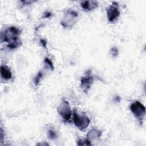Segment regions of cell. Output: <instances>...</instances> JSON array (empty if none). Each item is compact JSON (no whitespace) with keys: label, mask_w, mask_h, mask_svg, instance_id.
I'll return each instance as SVG.
<instances>
[{"label":"cell","mask_w":146,"mask_h":146,"mask_svg":"<svg viewBox=\"0 0 146 146\" xmlns=\"http://www.w3.org/2000/svg\"><path fill=\"white\" fill-rule=\"evenodd\" d=\"M51 15V13L50 12H46L43 16V18H48Z\"/></svg>","instance_id":"obj_17"},{"label":"cell","mask_w":146,"mask_h":146,"mask_svg":"<svg viewBox=\"0 0 146 146\" xmlns=\"http://www.w3.org/2000/svg\"><path fill=\"white\" fill-rule=\"evenodd\" d=\"M111 54L113 56L115 57L118 55V50L116 47H113L111 48Z\"/></svg>","instance_id":"obj_15"},{"label":"cell","mask_w":146,"mask_h":146,"mask_svg":"<svg viewBox=\"0 0 146 146\" xmlns=\"http://www.w3.org/2000/svg\"><path fill=\"white\" fill-rule=\"evenodd\" d=\"M58 112L64 120H68L71 116V110L69 103L66 100H63L57 108Z\"/></svg>","instance_id":"obj_4"},{"label":"cell","mask_w":146,"mask_h":146,"mask_svg":"<svg viewBox=\"0 0 146 146\" xmlns=\"http://www.w3.org/2000/svg\"><path fill=\"white\" fill-rule=\"evenodd\" d=\"M44 62L46 63V64H47L48 65V66L50 67V68L51 69V70H54V64H53V63H52V61L48 58H44Z\"/></svg>","instance_id":"obj_14"},{"label":"cell","mask_w":146,"mask_h":146,"mask_svg":"<svg viewBox=\"0 0 146 146\" xmlns=\"http://www.w3.org/2000/svg\"><path fill=\"white\" fill-rule=\"evenodd\" d=\"M40 42L41 44H42V46H43L44 48H46V45H47V42H46V40H44V39H42L40 40Z\"/></svg>","instance_id":"obj_16"},{"label":"cell","mask_w":146,"mask_h":146,"mask_svg":"<svg viewBox=\"0 0 146 146\" xmlns=\"http://www.w3.org/2000/svg\"><path fill=\"white\" fill-rule=\"evenodd\" d=\"M47 136H48V138L50 139H54L56 137V133L54 131L50 130L48 132Z\"/></svg>","instance_id":"obj_13"},{"label":"cell","mask_w":146,"mask_h":146,"mask_svg":"<svg viewBox=\"0 0 146 146\" xmlns=\"http://www.w3.org/2000/svg\"><path fill=\"white\" fill-rule=\"evenodd\" d=\"M101 135L102 131L95 129H92L88 133L87 137L91 140H96L99 139Z\"/></svg>","instance_id":"obj_10"},{"label":"cell","mask_w":146,"mask_h":146,"mask_svg":"<svg viewBox=\"0 0 146 146\" xmlns=\"http://www.w3.org/2000/svg\"><path fill=\"white\" fill-rule=\"evenodd\" d=\"M130 109L134 115L139 119H142L145 114V107L138 101L133 103L130 106Z\"/></svg>","instance_id":"obj_5"},{"label":"cell","mask_w":146,"mask_h":146,"mask_svg":"<svg viewBox=\"0 0 146 146\" xmlns=\"http://www.w3.org/2000/svg\"><path fill=\"white\" fill-rule=\"evenodd\" d=\"M74 124L78 127L80 131H84L90 124V120L85 115L83 116H79L76 111L74 112V118H73Z\"/></svg>","instance_id":"obj_3"},{"label":"cell","mask_w":146,"mask_h":146,"mask_svg":"<svg viewBox=\"0 0 146 146\" xmlns=\"http://www.w3.org/2000/svg\"><path fill=\"white\" fill-rule=\"evenodd\" d=\"M115 100L116 102H119L120 101V98L119 96H116L115 97Z\"/></svg>","instance_id":"obj_18"},{"label":"cell","mask_w":146,"mask_h":146,"mask_svg":"<svg viewBox=\"0 0 146 146\" xmlns=\"http://www.w3.org/2000/svg\"><path fill=\"white\" fill-rule=\"evenodd\" d=\"M78 18V13L77 12L74 10H67L61 21V24L64 27H71L76 22Z\"/></svg>","instance_id":"obj_2"},{"label":"cell","mask_w":146,"mask_h":146,"mask_svg":"<svg viewBox=\"0 0 146 146\" xmlns=\"http://www.w3.org/2000/svg\"><path fill=\"white\" fill-rule=\"evenodd\" d=\"M78 145H91V143L88 139L80 140L78 142Z\"/></svg>","instance_id":"obj_12"},{"label":"cell","mask_w":146,"mask_h":146,"mask_svg":"<svg viewBox=\"0 0 146 146\" xmlns=\"http://www.w3.org/2000/svg\"><path fill=\"white\" fill-rule=\"evenodd\" d=\"M1 77L4 79L8 80L11 78L12 77V73L7 66H1Z\"/></svg>","instance_id":"obj_9"},{"label":"cell","mask_w":146,"mask_h":146,"mask_svg":"<svg viewBox=\"0 0 146 146\" xmlns=\"http://www.w3.org/2000/svg\"><path fill=\"white\" fill-rule=\"evenodd\" d=\"M42 77H43L42 72L41 71H39L37 75L34 78V83H35V86H37L39 83Z\"/></svg>","instance_id":"obj_11"},{"label":"cell","mask_w":146,"mask_h":146,"mask_svg":"<svg viewBox=\"0 0 146 146\" xmlns=\"http://www.w3.org/2000/svg\"><path fill=\"white\" fill-rule=\"evenodd\" d=\"M80 6L84 10L89 11L96 8L98 6V2L94 1H84L81 2Z\"/></svg>","instance_id":"obj_8"},{"label":"cell","mask_w":146,"mask_h":146,"mask_svg":"<svg viewBox=\"0 0 146 146\" xmlns=\"http://www.w3.org/2000/svg\"><path fill=\"white\" fill-rule=\"evenodd\" d=\"M37 145H48V144H47V143H39V144H38Z\"/></svg>","instance_id":"obj_19"},{"label":"cell","mask_w":146,"mask_h":146,"mask_svg":"<svg viewBox=\"0 0 146 146\" xmlns=\"http://www.w3.org/2000/svg\"><path fill=\"white\" fill-rule=\"evenodd\" d=\"M119 15L120 11L119 10L118 3L116 2H112V4L107 9V15L108 20L110 22H112L119 17Z\"/></svg>","instance_id":"obj_6"},{"label":"cell","mask_w":146,"mask_h":146,"mask_svg":"<svg viewBox=\"0 0 146 146\" xmlns=\"http://www.w3.org/2000/svg\"><path fill=\"white\" fill-rule=\"evenodd\" d=\"M20 34L21 31L19 29L15 26H10L1 33V41L7 42V47L9 48H16L22 44L18 39Z\"/></svg>","instance_id":"obj_1"},{"label":"cell","mask_w":146,"mask_h":146,"mask_svg":"<svg viewBox=\"0 0 146 146\" xmlns=\"http://www.w3.org/2000/svg\"><path fill=\"white\" fill-rule=\"evenodd\" d=\"M94 82V78L91 75V71L87 72L85 76H82L80 80V86L84 92L87 93L88 90L91 88V86Z\"/></svg>","instance_id":"obj_7"}]
</instances>
